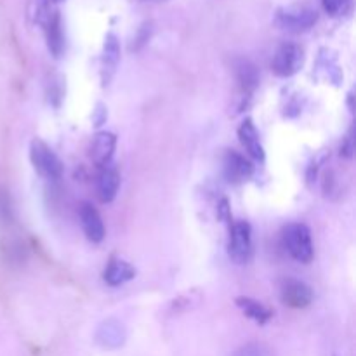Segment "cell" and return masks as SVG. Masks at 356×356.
Here are the masks:
<instances>
[{
    "instance_id": "1",
    "label": "cell",
    "mask_w": 356,
    "mask_h": 356,
    "mask_svg": "<svg viewBox=\"0 0 356 356\" xmlns=\"http://www.w3.org/2000/svg\"><path fill=\"white\" fill-rule=\"evenodd\" d=\"M275 24L287 33H305L318 21V10L312 3L298 2L278 7L273 17Z\"/></svg>"
},
{
    "instance_id": "2",
    "label": "cell",
    "mask_w": 356,
    "mask_h": 356,
    "mask_svg": "<svg viewBox=\"0 0 356 356\" xmlns=\"http://www.w3.org/2000/svg\"><path fill=\"white\" fill-rule=\"evenodd\" d=\"M284 242L289 254L299 263H312L315 256V247H313L312 232L305 222H292L285 228Z\"/></svg>"
},
{
    "instance_id": "3",
    "label": "cell",
    "mask_w": 356,
    "mask_h": 356,
    "mask_svg": "<svg viewBox=\"0 0 356 356\" xmlns=\"http://www.w3.org/2000/svg\"><path fill=\"white\" fill-rule=\"evenodd\" d=\"M30 160L33 169L45 179H59L63 176V162L47 143L33 139L30 145Z\"/></svg>"
},
{
    "instance_id": "4",
    "label": "cell",
    "mask_w": 356,
    "mask_h": 356,
    "mask_svg": "<svg viewBox=\"0 0 356 356\" xmlns=\"http://www.w3.org/2000/svg\"><path fill=\"white\" fill-rule=\"evenodd\" d=\"M302 65H305V51L296 42H284L278 45L271 59V70L275 75L282 79H289L301 72Z\"/></svg>"
},
{
    "instance_id": "5",
    "label": "cell",
    "mask_w": 356,
    "mask_h": 356,
    "mask_svg": "<svg viewBox=\"0 0 356 356\" xmlns=\"http://www.w3.org/2000/svg\"><path fill=\"white\" fill-rule=\"evenodd\" d=\"M228 254L236 264L249 263L252 257V228L247 221H236L229 228Z\"/></svg>"
},
{
    "instance_id": "6",
    "label": "cell",
    "mask_w": 356,
    "mask_h": 356,
    "mask_svg": "<svg viewBox=\"0 0 356 356\" xmlns=\"http://www.w3.org/2000/svg\"><path fill=\"white\" fill-rule=\"evenodd\" d=\"M313 289L298 278H284L280 282V299L292 309H305L313 302Z\"/></svg>"
},
{
    "instance_id": "7",
    "label": "cell",
    "mask_w": 356,
    "mask_h": 356,
    "mask_svg": "<svg viewBox=\"0 0 356 356\" xmlns=\"http://www.w3.org/2000/svg\"><path fill=\"white\" fill-rule=\"evenodd\" d=\"M222 172H225L228 183L240 184L250 179V176L254 174V165L242 153L229 149V152H226L225 160H222Z\"/></svg>"
},
{
    "instance_id": "8",
    "label": "cell",
    "mask_w": 356,
    "mask_h": 356,
    "mask_svg": "<svg viewBox=\"0 0 356 356\" xmlns=\"http://www.w3.org/2000/svg\"><path fill=\"white\" fill-rule=\"evenodd\" d=\"M94 339H96L97 346H101L103 350H118L127 341V329L122 322L110 318L97 327Z\"/></svg>"
},
{
    "instance_id": "9",
    "label": "cell",
    "mask_w": 356,
    "mask_h": 356,
    "mask_svg": "<svg viewBox=\"0 0 356 356\" xmlns=\"http://www.w3.org/2000/svg\"><path fill=\"white\" fill-rule=\"evenodd\" d=\"M118 63H120V40L115 33H106L103 42V52H101V76L103 86H108L113 75L117 73Z\"/></svg>"
},
{
    "instance_id": "10",
    "label": "cell",
    "mask_w": 356,
    "mask_h": 356,
    "mask_svg": "<svg viewBox=\"0 0 356 356\" xmlns=\"http://www.w3.org/2000/svg\"><path fill=\"white\" fill-rule=\"evenodd\" d=\"M79 218L87 240L92 243L103 242L106 229H104L103 218L97 212V209L92 204H89V202H83L79 209Z\"/></svg>"
},
{
    "instance_id": "11",
    "label": "cell",
    "mask_w": 356,
    "mask_h": 356,
    "mask_svg": "<svg viewBox=\"0 0 356 356\" xmlns=\"http://www.w3.org/2000/svg\"><path fill=\"white\" fill-rule=\"evenodd\" d=\"M115 148H117V136L113 132H97L90 143V160L99 169L104 165H110L115 155Z\"/></svg>"
},
{
    "instance_id": "12",
    "label": "cell",
    "mask_w": 356,
    "mask_h": 356,
    "mask_svg": "<svg viewBox=\"0 0 356 356\" xmlns=\"http://www.w3.org/2000/svg\"><path fill=\"white\" fill-rule=\"evenodd\" d=\"M97 197L104 204H110L115 200L118 193V188H120V174H118L117 167L104 165L99 169L97 174Z\"/></svg>"
},
{
    "instance_id": "13",
    "label": "cell",
    "mask_w": 356,
    "mask_h": 356,
    "mask_svg": "<svg viewBox=\"0 0 356 356\" xmlns=\"http://www.w3.org/2000/svg\"><path fill=\"white\" fill-rule=\"evenodd\" d=\"M238 138L242 146L245 148V152L249 153L256 162H264L266 153H264L263 143H261L259 139V132H257L256 125H254V122L250 120V118H245V120L240 124Z\"/></svg>"
},
{
    "instance_id": "14",
    "label": "cell",
    "mask_w": 356,
    "mask_h": 356,
    "mask_svg": "<svg viewBox=\"0 0 356 356\" xmlns=\"http://www.w3.org/2000/svg\"><path fill=\"white\" fill-rule=\"evenodd\" d=\"M233 70H235L236 82H238L242 92L250 96L259 86V70H257V66L250 59L240 58L233 65Z\"/></svg>"
},
{
    "instance_id": "15",
    "label": "cell",
    "mask_w": 356,
    "mask_h": 356,
    "mask_svg": "<svg viewBox=\"0 0 356 356\" xmlns=\"http://www.w3.org/2000/svg\"><path fill=\"white\" fill-rule=\"evenodd\" d=\"M136 277V268L124 259L113 257L104 268L103 278L110 287H120Z\"/></svg>"
},
{
    "instance_id": "16",
    "label": "cell",
    "mask_w": 356,
    "mask_h": 356,
    "mask_svg": "<svg viewBox=\"0 0 356 356\" xmlns=\"http://www.w3.org/2000/svg\"><path fill=\"white\" fill-rule=\"evenodd\" d=\"M235 305L242 309L243 315H245L247 318L259 323V325H264V323H268L271 318H273L271 309L268 308V306H264L263 302L256 301V299L252 298H236Z\"/></svg>"
},
{
    "instance_id": "17",
    "label": "cell",
    "mask_w": 356,
    "mask_h": 356,
    "mask_svg": "<svg viewBox=\"0 0 356 356\" xmlns=\"http://www.w3.org/2000/svg\"><path fill=\"white\" fill-rule=\"evenodd\" d=\"M325 13L332 17H346L353 10V0H322Z\"/></svg>"
},
{
    "instance_id": "18",
    "label": "cell",
    "mask_w": 356,
    "mask_h": 356,
    "mask_svg": "<svg viewBox=\"0 0 356 356\" xmlns=\"http://www.w3.org/2000/svg\"><path fill=\"white\" fill-rule=\"evenodd\" d=\"M232 356H273V353H271L270 348H266L264 344L250 343L238 348Z\"/></svg>"
},
{
    "instance_id": "19",
    "label": "cell",
    "mask_w": 356,
    "mask_h": 356,
    "mask_svg": "<svg viewBox=\"0 0 356 356\" xmlns=\"http://www.w3.org/2000/svg\"><path fill=\"white\" fill-rule=\"evenodd\" d=\"M341 155H343L344 159H353V155H355V136H353V131H350V134L346 136V139H344L343 145H341Z\"/></svg>"
},
{
    "instance_id": "20",
    "label": "cell",
    "mask_w": 356,
    "mask_h": 356,
    "mask_svg": "<svg viewBox=\"0 0 356 356\" xmlns=\"http://www.w3.org/2000/svg\"><path fill=\"white\" fill-rule=\"evenodd\" d=\"M94 124L96 125H103L104 120H106V108L103 104H97V108L94 110Z\"/></svg>"
},
{
    "instance_id": "21",
    "label": "cell",
    "mask_w": 356,
    "mask_h": 356,
    "mask_svg": "<svg viewBox=\"0 0 356 356\" xmlns=\"http://www.w3.org/2000/svg\"><path fill=\"white\" fill-rule=\"evenodd\" d=\"M218 211H219V218H221L222 221H229V209H228V200H221V204H219Z\"/></svg>"
},
{
    "instance_id": "22",
    "label": "cell",
    "mask_w": 356,
    "mask_h": 356,
    "mask_svg": "<svg viewBox=\"0 0 356 356\" xmlns=\"http://www.w3.org/2000/svg\"><path fill=\"white\" fill-rule=\"evenodd\" d=\"M47 2H51V3H58V2H61V0H47Z\"/></svg>"
}]
</instances>
